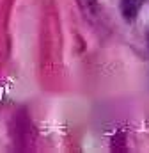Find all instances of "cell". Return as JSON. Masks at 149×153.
<instances>
[{"instance_id":"obj_1","label":"cell","mask_w":149,"mask_h":153,"mask_svg":"<svg viewBox=\"0 0 149 153\" xmlns=\"http://www.w3.org/2000/svg\"><path fill=\"white\" fill-rule=\"evenodd\" d=\"M142 2L144 0H121L119 2V9H121V14L126 22H133L142 7Z\"/></svg>"},{"instance_id":"obj_2","label":"cell","mask_w":149,"mask_h":153,"mask_svg":"<svg viewBox=\"0 0 149 153\" xmlns=\"http://www.w3.org/2000/svg\"><path fill=\"white\" fill-rule=\"evenodd\" d=\"M76 4L89 22H94L100 16V2L98 0H76Z\"/></svg>"}]
</instances>
